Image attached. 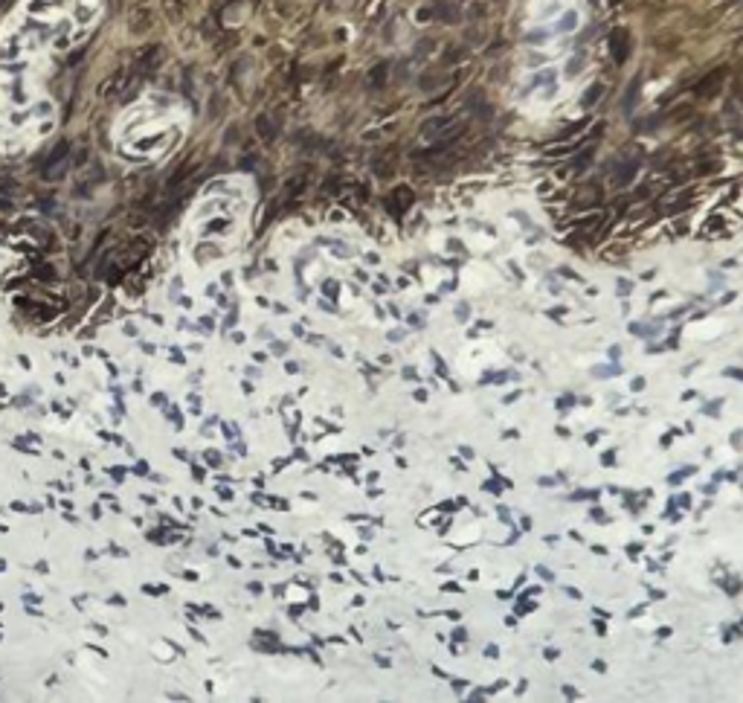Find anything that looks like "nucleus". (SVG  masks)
Returning a JSON list of instances; mask_svg holds the SVG:
<instances>
[{
  "instance_id": "5",
  "label": "nucleus",
  "mask_w": 743,
  "mask_h": 703,
  "mask_svg": "<svg viewBox=\"0 0 743 703\" xmlns=\"http://www.w3.org/2000/svg\"><path fill=\"white\" fill-rule=\"evenodd\" d=\"M386 73H389V64H377V67H372V76H369V85L377 90V88H384L386 85Z\"/></svg>"
},
{
  "instance_id": "1",
  "label": "nucleus",
  "mask_w": 743,
  "mask_h": 703,
  "mask_svg": "<svg viewBox=\"0 0 743 703\" xmlns=\"http://www.w3.org/2000/svg\"><path fill=\"white\" fill-rule=\"evenodd\" d=\"M462 131H465V122L456 117H433L421 125V140L430 145H450Z\"/></svg>"
},
{
  "instance_id": "6",
  "label": "nucleus",
  "mask_w": 743,
  "mask_h": 703,
  "mask_svg": "<svg viewBox=\"0 0 743 703\" xmlns=\"http://www.w3.org/2000/svg\"><path fill=\"white\" fill-rule=\"evenodd\" d=\"M633 172H636V163H624V166L616 172V186H627V184H630Z\"/></svg>"
},
{
  "instance_id": "3",
  "label": "nucleus",
  "mask_w": 743,
  "mask_h": 703,
  "mask_svg": "<svg viewBox=\"0 0 743 703\" xmlns=\"http://www.w3.org/2000/svg\"><path fill=\"white\" fill-rule=\"evenodd\" d=\"M726 67H717V70H712L708 76H703L700 81H697V88H694V93L700 96V99H712V96H717L720 93V88L726 85Z\"/></svg>"
},
{
  "instance_id": "2",
  "label": "nucleus",
  "mask_w": 743,
  "mask_h": 703,
  "mask_svg": "<svg viewBox=\"0 0 743 703\" xmlns=\"http://www.w3.org/2000/svg\"><path fill=\"white\" fill-rule=\"evenodd\" d=\"M630 50H633V38H630V29L627 26H616L610 32V56L616 58V64H624L630 58Z\"/></svg>"
},
{
  "instance_id": "7",
  "label": "nucleus",
  "mask_w": 743,
  "mask_h": 703,
  "mask_svg": "<svg viewBox=\"0 0 743 703\" xmlns=\"http://www.w3.org/2000/svg\"><path fill=\"white\" fill-rule=\"evenodd\" d=\"M598 224H601V212H589V216H584L575 227H578V230H596Z\"/></svg>"
},
{
  "instance_id": "4",
  "label": "nucleus",
  "mask_w": 743,
  "mask_h": 703,
  "mask_svg": "<svg viewBox=\"0 0 743 703\" xmlns=\"http://www.w3.org/2000/svg\"><path fill=\"white\" fill-rule=\"evenodd\" d=\"M409 204H412V189H407V186H395L392 195H389V207H392V209H407Z\"/></svg>"
},
{
  "instance_id": "8",
  "label": "nucleus",
  "mask_w": 743,
  "mask_h": 703,
  "mask_svg": "<svg viewBox=\"0 0 743 703\" xmlns=\"http://www.w3.org/2000/svg\"><path fill=\"white\" fill-rule=\"evenodd\" d=\"M601 90H604L601 85H596V88H589V90H587V99H584V105H596V102L601 99Z\"/></svg>"
},
{
  "instance_id": "9",
  "label": "nucleus",
  "mask_w": 743,
  "mask_h": 703,
  "mask_svg": "<svg viewBox=\"0 0 743 703\" xmlns=\"http://www.w3.org/2000/svg\"><path fill=\"white\" fill-rule=\"evenodd\" d=\"M610 3H619V0H610Z\"/></svg>"
}]
</instances>
